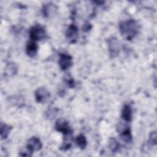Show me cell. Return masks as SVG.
<instances>
[{
  "label": "cell",
  "mask_w": 157,
  "mask_h": 157,
  "mask_svg": "<svg viewBox=\"0 0 157 157\" xmlns=\"http://www.w3.org/2000/svg\"><path fill=\"white\" fill-rule=\"evenodd\" d=\"M120 139L124 142L128 143L130 142L132 140V136L131 133V129L129 127L126 126L125 128H123L120 132Z\"/></svg>",
  "instance_id": "cell-12"
},
{
  "label": "cell",
  "mask_w": 157,
  "mask_h": 157,
  "mask_svg": "<svg viewBox=\"0 0 157 157\" xmlns=\"http://www.w3.org/2000/svg\"><path fill=\"white\" fill-rule=\"evenodd\" d=\"M73 64L72 58L67 53H61L59 59V65L62 71L69 69Z\"/></svg>",
  "instance_id": "cell-6"
},
{
  "label": "cell",
  "mask_w": 157,
  "mask_h": 157,
  "mask_svg": "<svg viewBox=\"0 0 157 157\" xmlns=\"http://www.w3.org/2000/svg\"><path fill=\"white\" fill-rule=\"evenodd\" d=\"M55 129L56 131L63 133L64 136L70 135L72 134V130L71 128L69 123L62 118L58 119L55 123Z\"/></svg>",
  "instance_id": "cell-5"
},
{
  "label": "cell",
  "mask_w": 157,
  "mask_h": 157,
  "mask_svg": "<svg viewBox=\"0 0 157 157\" xmlns=\"http://www.w3.org/2000/svg\"><path fill=\"white\" fill-rule=\"evenodd\" d=\"M29 34L31 40L35 42L44 39L47 37L45 29L44 27L39 25L32 26L29 29Z\"/></svg>",
  "instance_id": "cell-2"
},
{
  "label": "cell",
  "mask_w": 157,
  "mask_h": 157,
  "mask_svg": "<svg viewBox=\"0 0 157 157\" xmlns=\"http://www.w3.org/2000/svg\"><path fill=\"white\" fill-rule=\"evenodd\" d=\"M37 50H38V45L35 41L31 40L27 44V45L26 47V53L30 57L34 56L37 52Z\"/></svg>",
  "instance_id": "cell-10"
},
{
  "label": "cell",
  "mask_w": 157,
  "mask_h": 157,
  "mask_svg": "<svg viewBox=\"0 0 157 157\" xmlns=\"http://www.w3.org/2000/svg\"><path fill=\"white\" fill-rule=\"evenodd\" d=\"M148 142L151 145H155L156 144V133L155 131L151 132L150 133Z\"/></svg>",
  "instance_id": "cell-19"
},
{
  "label": "cell",
  "mask_w": 157,
  "mask_h": 157,
  "mask_svg": "<svg viewBox=\"0 0 157 157\" xmlns=\"http://www.w3.org/2000/svg\"><path fill=\"white\" fill-rule=\"evenodd\" d=\"M132 111L131 107L126 104L123 106L121 111V117L126 122H129L132 120Z\"/></svg>",
  "instance_id": "cell-11"
},
{
  "label": "cell",
  "mask_w": 157,
  "mask_h": 157,
  "mask_svg": "<svg viewBox=\"0 0 157 157\" xmlns=\"http://www.w3.org/2000/svg\"><path fill=\"white\" fill-rule=\"evenodd\" d=\"M57 112H58V110L55 108L48 109L45 112V116L48 119H53L56 117Z\"/></svg>",
  "instance_id": "cell-17"
},
{
  "label": "cell",
  "mask_w": 157,
  "mask_h": 157,
  "mask_svg": "<svg viewBox=\"0 0 157 157\" xmlns=\"http://www.w3.org/2000/svg\"><path fill=\"white\" fill-rule=\"evenodd\" d=\"M42 144L40 140L37 137H32L30 138L26 144L27 148L31 153L38 151L42 148Z\"/></svg>",
  "instance_id": "cell-7"
},
{
  "label": "cell",
  "mask_w": 157,
  "mask_h": 157,
  "mask_svg": "<svg viewBox=\"0 0 157 157\" xmlns=\"http://www.w3.org/2000/svg\"><path fill=\"white\" fill-rule=\"evenodd\" d=\"M108 50L111 58L117 57L120 51V42L115 37H110L107 40Z\"/></svg>",
  "instance_id": "cell-3"
},
{
  "label": "cell",
  "mask_w": 157,
  "mask_h": 157,
  "mask_svg": "<svg viewBox=\"0 0 157 157\" xmlns=\"http://www.w3.org/2000/svg\"><path fill=\"white\" fill-rule=\"evenodd\" d=\"M58 8L53 3L45 4L42 8V13L44 17L50 18L53 17L57 13Z\"/></svg>",
  "instance_id": "cell-9"
},
{
  "label": "cell",
  "mask_w": 157,
  "mask_h": 157,
  "mask_svg": "<svg viewBox=\"0 0 157 157\" xmlns=\"http://www.w3.org/2000/svg\"><path fill=\"white\" fill-rule=\"evenodd\" d=\"M120 147V144L115 138H111L109 142V148L112 152H115L118 150Z\"/></svg>",
  "instance_id": "cell-16"
},
{
  "label": "cell",
  "mask_w": 157,
  "mask_h": 157,
  "mask_svg": "<svg viewBox=\"0 0 157 157\" xmlns=\"http://www.w3.org/2000/svg\"><path fill=\"white\" fill-rule=\"evenodd\" d=\"M67 39L71 43H75L78 36V31L77 26L74 25H70L66 32Z\"/></svg>",
  "instance_id": "cell-8"
},
{
  "label": "cell",
  "mask_w": 157,
  "mask_h": 157,
  "mask_svg": "<svg viewBox=\"0 0 157 157\" xmlns=\"http://www.w3.org/2000/svg\"><path fill=\"white\" fill-rule=\"evenodd\" d=\"M34 97L36 101L38 103L44 104L49 100L50 98V93L45 88L40 87L35 91Z\"/></svg>",
  "instance_id": "cell-4"
},
{
  "label": "cell",
  "mask_w": 157,
  "mask_h": 157,
  "mask_svg": "<svg viewBox=\"0 0 157 157\" xmlns=\"http://www.w3.org/2000/svg\"><path fill=\"white\" fill-rule=\"evenodd\" d=\"M64 82L70 88H73L75 86V82L71 75H67L64 77Z\"/></svg>",
  "instance_id": "cell-18"
},
{
  "label": "cell",
  "mask_w": 157,
  "mask_h": 157,
  "mask_svg": "<svg viewBox=\"0 0 157 157\" xmlns=\"http://www.w3.org/2000/svg\"><path fill=\"white\" fill-rule=\"evenodd\" d=\"M12 129V127L6 123H1V139H6Z\"/></svg>",
  "instance_id": "cell-13"
},
{
  "label": "cell",
  "mask_w": 157,
  "mask_h": 157,
  "mask_svg": "<svg viewBox=\"0 0 157 157\" xmlns=\"http://www.w3.org/2000/svg\"><path fill=\"white\" fill-rule=\"evenodd\" d=\"M119 29L121 36L126 40H130L137 35L139 26L136 20L130 19L121 22L119 24Z\"/></svg>",
  "instance_id": "cell-1"
},
{
  "label": "cell",
  "mask_w": 157,
  "mask_h": 157,
  "mask_svg": "<svg viewBox=\"0 0 157 157\" xmlns=\"http://www.w3.org/2000/svg\"><path fill=\"white\" fill-rule=\"evenodd\" d=\"M6 73L9 76H13L17 72V66L15 63H9L6 67Z\"/></svg>",
  "instance_id": "cell-14"
},
{
  "label": "cell",
  "mask_w": 157,
  "mask_h": 157,
  "mask_svg": "<svg viewBox=\"0 0 157 157\" xmlns=\"http://www.w3.org/2000/svg\"><path fill=\"white\" fill-rule=\"evenodd\" d=\"M75 142L77 145L81 148L84 149L86 145H87V141L86 139V137L83 134H79L75 139Z\"/></svg>",
  "instance_id": "cell-15"
}]
</instances>
